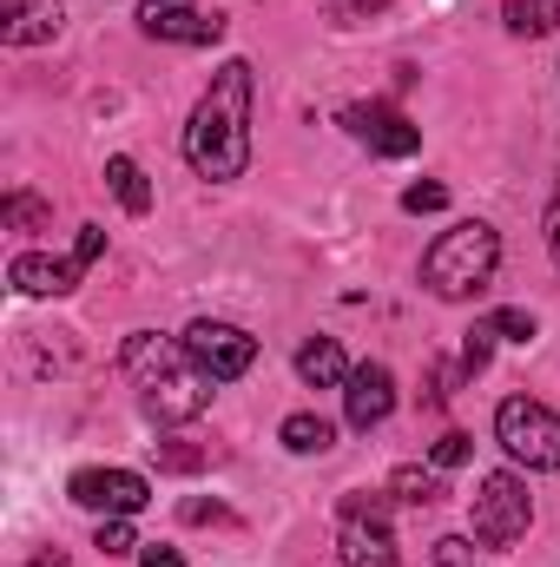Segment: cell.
Masks as SVG:
<instances>
[{
  "mask_svg": "<svg viewBox=\"0 0 560 567\" xmlns=\"http://www.w3.org/2000/svg\"><path fill=\"white\" fill-rule=\"evenodd\" d=\"M185 158L198 178L225 185L251 165V66L245 60H225L205 86V100L191 106V126H185Z\"/></svg>",
  "mask_w": 560,
  "mask_h": 567,
  "instance_id": "cell-1",
  "label": "cell"
},
{
  "mask_svg": "<svg viewBox=\"0 0 560 567\" xmlns=\"http://www.w3.org/2000/svg\"><path fill=\"white\" fill-rule=\"evenodd\" d=\"M120 363H126V377H133V390H139V410L152 423H191V416H205L211 377H205V363H198L185 343H172V337H158V330H133Z\"/></svg>",
  "mask_w": 560,
  "mask_h": 567,
  "instance_id": "cell-2",
  "label": "cell"
},
{
  "mask_svg": "<svg viewBox=\"0 0 560 567\" xmlns=\"http://www.w3.org/2000/svg\"><path fill=\"white\" fill-rule=\"evenodd\" d=\"M501 271V238H495V225H481V218H462V225H448L428 251H422V284L435 290V297H475V290H488Z\"/></svg>",
  "mask_w": 560,
  "mask_h": 567,
  "instance_id": "cell-3",
  "label": "cell"
},
{
  "mask_svg": "<svg viewBox=\"0 0 560 567\" xmlns=\"http://www.w3.org/2000/svg\"><path fill=\"white\" fill-rule=\"evenodd\" d=\"M336 555L343 567H396V528H390V495H343L336 515Z\"/></svg>",
  "mask_w": 560,
  "mask_h": 567,
  "instance_id": "cell-4",
  "label": "cell"
},
{
  "mask_svg": "<svg viewBox=\"0 0 560 567\" xmlns=\"http://www.w3.org/2000/svg\"><path fill=\"white\" fill-rule=\"evenodd\" d=\"M528 522H535L528 482L508 475V468L481 475V495H475V542H481L488 555H501V548H515V542L528 535Z\"/></svg>",
  "mask_w": 560,
  "mask_h": 567,
  "instance_id": "cell-5",
  "label": "cell"
},
{
  "mask_svg": "<svg viewBox=\"0 0 560 567\" xmlns=\"http://www.w3.org/2000/svg\"><path fill=\"white\" fill-rule=\"evenodd\" d=\"M495 435H501V449H508L515 462H528V468H560V416L548 403L508 396V403L495 410Z\"/></svg>",
  "mask_w": 560,
  "mask_h": 567,
  "instance_id": "cell-6",
  "label": "cell"
},
{
  "mask_svg": "<svg viewBox=\"0 0 560 567\" xmlns=\"http://www.w3.org/2000/svg\"><path fill=\"white\" fill-rule=\"evenodd\" d=\"M100 251H106V231H100V225H86V231L73 238V251H66V258H40V251H20L7 278H13V290H20V297H66L73 284L86 278V265H93Z\"/></svg>",
  "mask_w": 560,
  "mask_h": 567,
  "instance_id": "cell-7",
  "label": "cell"
},
{
  "mask_svg": "<svg viewBox=\"0 0 560 567\" xmlns=\"http://www.w3.org/2000/svg\"><path fill=\"white\" fill-rule=\"evenodd\" d=\"M185 350L205 363L211 383H238V377L258 363V337H245L238 323H218V317H198V323L185 330Z\"/></svg>",
  "mask_w": 560,
  "mask_h": 567,
  "instance_id": "cell-8",
  "label": "cell"
},
{
  "mask_svg": "<svg viewBox=\"0 0 560 567\" xmlns=\"http://www.w3.org/2000/svg\"><path fill=\"white\" fill-rule=\"evenodd\" d=\"M66 495L80 508H93V515H126L133 522L145 502H152V482H145L139 468H80L66 482Z\"/></svg>",
  "mask_w": 560,
  "mask_h": 567,
  "instance_id": "cell-9",
  "label": "cell"
},
{
  "mask_svg": "<svg viewBox=\"0 0 560 567\" xmlns=\"http://www.w3.org/2000/svg\"><path fill=\"white\" fill-rule=\"evenodd\" d=\"M139 27L152 33V40H178V47H211V40H225V13L178 7V0H145Z\"/></svg>",
  "mask_w": 560,
  "mask_h": 567,
  "instance_id": "cell-10",
  "label": "cell"
},
{
  "mask_svg": "<svg viewBox=\"0 0 560 567\" xmlns=\"http://www.w3.org/2000/svg\"><path fill=\"white\" fill-rule=\"evenodd\" d=\"M343 126L370 145V152H383V158H409V152L422 145V126H409V120H403L396 106H383V100L350 106V113H343Z\"/></svg>",
  "mask_w": 560,
  "mask_h": 567,
  "instance_id": "cell-11",
  "label": "cell"
},
{
  "mask_svg": "<svg viewBox=\"0 0 560 567\" xmlns=\"http://www.w3.org/2000/svg\"><path fill=\"white\" fill-rule=\"evenodd\" d=\"M343 410H350V429L390 423V410H396V377H390L383 363H356L350 383H343Z\"/></svg>",
  "mask_w": 560,
  "mask_h": 567,
  "instance_id": "cell-12",
  "label": "cell"
},
{
  "mask_svg": "<svg viewBox=\"0 0 560 567\" xmlns=\"http://www.w3.org/2000/svg\"><path fill=\"white\" fill-rule=\"evenodd\" d=\"M66 20V0H0V40L7 47H40Z\"/></svg>",
  "mask_w": 560,
  "mask_h": 567,
  "instance_id": "cell-13",
  "label": "cell"
},
{
  "mask_svg": "<svg viewBox=\"0 0 560 567\" xmlns=\"http://www.w3.org/2000/svg\"><path fill=\"white\" fill-rule=\"evenodd\" d=\"M297 377H303L310 390H336V383H350V363H343L336 337H310V343L297 350Z\"/></svg>",
  "mask_w": 560,
  "mask_h": 567,
  "instance_id": "cell-14",
  "label": "cell"
},
{
  "mask_svg": "<svg viewBox=\"0 0 560 567\" xmlns=\"http://www.w3.org/2000/svg\"><path fill=\"white\" fill-rule=\"evenodd\" d=\"M106 185H113V198H120L133 218H145V212H152V185H145L139 158H106Z\"/></svg>",
  "mask_w": 560,
  "mask_h": 567,
  "instance_id": "cell-15",
  "label": "cell"
},
{
  "mask_svg": "<svg viewBox=\"0 0 560 567\" xmlns=\"http://www.w3.org/2000/svg\"><path fill=\"white\" fill-rule=\"evenodd\" d=\"M278 442L290 449V455H323V449L336 442V429L323 423V416H310V410H297V416H283Z\"/></svg>",
  "mask_w": 560,
  "mask_h": 567,
  "instance_id": "cell-16",
  "label": "cell"
},
{
  "mask_svg": "<svg viewBox=\"0 0 560 567\" xmlns=\"http://www.w3.org/2000/svg\"><path fill=\"white\" fill-rule=\"evenodd\" d=\"M390 495H396V502H409V508H428V502H442V475L409 462V468H396V475H390Z\"/></svg>",
  "mask_w": 560,
  "mask_h": 567,
  "instance_id": "cell-17",
  "label": "cell"
},
{
  "mask_svg": "<svg viewBox=\"0 0 560 567\" xmlns=\"http://www.w3.org/2000/svg\"><path fill=\"white\" fill-rule=\"evenodd\" d=\"M508 27L515 33H560V0H508Z\"/></svg>",
  "mask_w": 560,
  "mask_h": 567,
  "instance_id": "cell-18",
  "label": "cell"
},
{
  "mask_svg": "<svg viewBox=\"0 0 560 567\" xmlns=\"http://www.w3.org/2000/svg\"><path fill=\"white\" fill-rule=\"evenodd\" d=\"M46 218H53V212H46L33 192H13V198H7V225H13V231H46Z\"/></svg>",
  "mask_w": 560,
  "mask_h": 567,
  "instance_id": "cell-19",
  "label": "cell"
},
{
  "mask_svg": "<svg viewBox=\"0 0 560 567\" xmlns=\"http://www.w3.org/2000/svg\"><path fill=\"white\" fill-rule=\"evenodd\" d=\"M93 548H100V555H139V542H133L126 515H106V522H100V535H93Z\"/></svg>",
  "mask_w": 560,
  "mask_h": 567,
  "instance_id": "cell-20",
  "label": "cell"
},
{
  "mask_svg": "<svg viewBox=\"0 0 560 567\" xmlns=\"http://www.w3.org/2000/svg\"><path fill=\"white\" fill-rule=\"evenodd\" d=\"M442 205H448V185H435V178H422V185H409V192H403V212H442Z\"/></svg>",
  "mask_w": 560,
  "mask_h": 567,
  "instance_id": "cell-21",
  "label": "cell"
},
{
  "mask_svg": "<svg viewBox=\"0 0 560 567\" xmlns=\"http://www.w3.org/2000/svg\"><path fill=\"white\" fill-rule=\"evenodd\" d=\"M475 555H488V548H475L468 535H442V542H435V561L442 567H475Z\"/></svg>",
  "mask_w": 560,
  "mask_h": 567,
  "instance_id": "cell-22",
  "label": "cell"
},
{
  "mask_svg": "<svg viewBox=\"0 0 560 567\" xmlns=\"http://www.w3.org/2000/svg\"><path fill=\"white\" fill-rule=\"evenodd\" d=\"M390 0H323V13L336 20V27H356V20H370V13H383Z\"/></svg>",
  "mask_w": 560,
  "mask_h": 567,
  "instance_id": "cell-23",
  "label": "cell"
},
{
  "mask_svg": "<svg viewBox=\"0 0 560 567\" xmlns=\"http://www.w3.org/2000/svg\"><path fill=\"white\" fill-rule=\"evenodd\" d=\"M488 323H495V337H508V343H528V337H535V317H528V310H495Z\"/></svg>",
  "mask_w": 560,
  "mask_h": 567,
  "instance_id": "cell-24",
  "label": "cell"
},
{
  "mask_svg": "<svg viewBox=\"0 0 560 567\" xmlns=\"http://www.w3.org/2000/svg\"><path fill=\"white\" fill-rule=\"evenodd\" d=\"M468 455H475V442H468V435H462V429H448V435H442V442H435V468H462V462H468Z\"/></svg>",
  "mask_w": 560,
  "mask_h": 567,
  "instance_id": "cell-25",
  "label": "cell"
},
{
  "mask_svg": "<svg viewBox=\"0 0 560 567\" xmlns=\"http://www.w3.org/2000/svg\"><path fill=\"white\" fill-rule=\"evenodd\" d=\"M488 343H495V323H475V330H468V350H462V370H468V377L488 363Z\"/></svg>",
  "mask_w": 560,
  "mask_h": 567,
  "instance_id": "cell-26",
  "label": "cell"
},
{
  "mask_svg": "<svg viewBox=\"0 0 560 567\" xmlns=\"http://www.w3.org/2000/svg\"><path fill=\"white\" fill-rule=\"evenodd\" d=\"M139 567H185V555H178V548H165V542H145Z\"/></svg>",
  "mask_w": 560,
  "mask_h": 567,
  "instance_id": "cell-27",
  "label": "cell"
},
{
  "mask_svg": "<svg viewBox=\"0 0 560 567\" xmlns=\"http://www.w3.org/2000/svg\"><path fill=\"white\" fill-rule=\"evenodd\" d=\"M152 449H158V442H152ZM158 462H165V468H198L205 455H198V449H178V442H165V449H158Z\"/></svg>",
  "mask_w": 560,
  "mask_h": 567,
  "instance_id": "cell-28",
  "label": "cell"
},
{
  "mask_svg": "<svg viewBox=\"0 0 560 567\" xmlns=\"http://www.w3.org/2000/svg\"><path fill=\"white\" fill-rule=\"evenodd\" d=\"M185 522H231L218 502H185Z\"/></svg>",
  "mask_w": 560,
  "mask_h": 567,
  "instance_id": "cell-29",
  "label": "cell"
},
{
  "mask_svg": "<svg viewBox=\"0 0 560 567\" xmlns=\"http://www.w3.org/2000/svg\"><path fill=\"white\" fill-rule=\"evenodd\" d=\"M548 251H554V265H560V185H554V198H548Z\"/></svg>",
  "mask_w": 560,
  "mask_h": 567,
  "instance_id": "cell-30",
  "label": "cell"
},
{
  "mask_svg": "<svg viewBox=\"0 0 560 567\" xmlns=\"http://www.w3.org/2000/svg\"><path fill=\"white\" fill-rule=\"evenodd\" d=\"M27 567H73V561H66L60 548H40V555H33V561H27Z\"/></svg>",
  "mask_w": 560,
  "mask_h": 567,
  "instance_id": "cell-31",
  "label": "cell"
}]
</instances>
